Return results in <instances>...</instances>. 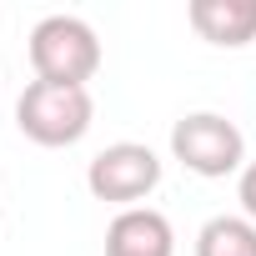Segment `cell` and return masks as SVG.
I'll use <instances>...</instances> for the list:
<instances>
[{
	"label": "cell",
	"instance_id": "obj_1",
	"mask_svg": "<svg viewBox=\"0 0 256 256\" xmlns=\"http://www.w3.org/2000/svg\"><path fill=\"white\" fill-rule=\"evenodd\" d=\"M96 120V100L86 86H56V80H30L16 100V126L36 146H76Z\"/></svg>",
	"mask_w": 256,
	"mask_h": 256
},
{
	"label": "cell",
	"instance_id": "obj_2",
	"mask_svg": "<svg viewBox=\"0 0 256 256\" xmlns=\"http://www.w3.org/2000/svg\"><path fill=\"white\" fill-rule=\"evenodd\" d=\"M30 66H36V80L86 86L100 70V40L80 16H46L30 30Z\"/></svg>",
	"mask_w": 256,
	"mask_h": 256
},
{
	"label": "cell",
	"instance_id": "obj_3",
	"mask_svg": "<svg viewBox=\"0 0 256 256\" xmlns=\"http://www.w3.org/2000/svg\"><path fill=\"white\" fill-rule=\"evenodd\" d=\"M171 156L186 171L221 181L231 171H246V136L236 131V120H226L216 110H191L171 126Z\"/></svg>",
	"mask_w": 256,
	"mask_h": 256
},
{
	"label": "cell",
	"instance_id": "obj_4",
	"mask_svg": "<svg viewBox=\"0 0 256 256\" xmlns=\"http://www.w3.org/2000/svg\"><path fill=\"white\" fill-rule=\"evenodd\" d=\"M86 186H90L96 201H110V206L131 211L136 201H146L161 186V156L151 146H141V141H116V146L90 156Z\"/></svg>",
	"mask_w": 256,
	"mask_h": 256
},
{
	"label": "cell",
	"instance_id": "obj_5",
	"mask_svg": "<svg viewBox=\"0 0 256 256\" xmlns=\"http://www.w3.org/2000/svg\"><path fill=\"white\" fill-rule=\"evenodd\" d=\"M106 256H176V231L161 211L131 206L106 226Z\"/></svg>",
	"mask_w": 256,
	"mask_h": 256
},
{
	"label": "cell",
	"instance_id": "obj_6",
	"mask_svg": "<svg viewBox=\"0 0 256 256\" xmlns=\"http://www.w3.org/2000/svg\"><path fill=\"white\" fill-rule=\"evenodd\" d=\"M191 30L211 46L241 50L256 40V0H191Z\"/></svg>",
	"mask_w": 256,
	"mask_h": 256
},
{
	"label": "cell",
	"instance_id": "obj_7",
	"mask_svg": "<svg viewBox=\"0 0 256 256\" xmlns=\"http://www.w3.org/2000/svg\"><path fill=\"white\" fill-rule=\"evenodd\" d=\"M196 256H256V221H246V216H211L196 231Z\"/></svg>",
	"mask_w": 256,
	"mask_h": 256
},
{
	"label": "cell",
	"instance_id": "obj_8",
	"mask_svg": "<svg viewBox=\"0 0 256 256\" xmlns=\"http://www.w3.org/2000/svg\"><path fill=\"white\" fill-rule=\"evenodd\" d=\"M236 201H241V216L256 221V161H246V171L236 181Z\"/></svg>",
	"mask_w": 256,
	"mask_h": 256
}]
</instances>
